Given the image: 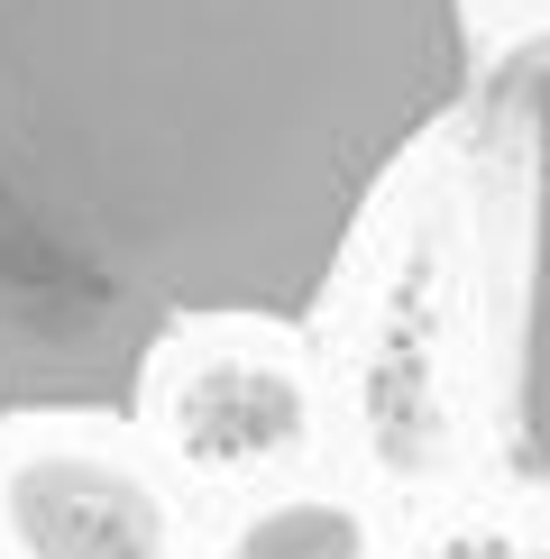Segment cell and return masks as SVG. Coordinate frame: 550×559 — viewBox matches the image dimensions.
Wrapping results in <instances>:
<instances>
[{"label":"cell","instance_id":"cell-1","mask_svg":"<svg viewBox=\"0 0 550 559\" xmlns=\"http://www.w3.org/2000/svg\"><path fill=\"white\" fill-rule=\"evenodd\" d=\"M468 64V0H0V413L120 423L183 321H303Z\"/></svg>","mask_w":550,"mask_h":559},{"label":"cell","instance_id":"cell-2","mask_svg":"<svg viewBox=\"0 0 550 559\" xmlns=\"http://www.w3.org/2000/svg\"><path fill=\"white\" fill-rule=\"evenodd\" d=\"M10 523L37 559H166V523L129 477L83 459H37L10 477Z\"/></svg>","mask_w":550,"mask_h":559},{"label":"cell","instance_id":"cell-4","mask_svg":"<svg viewBox=\"0 0 550 559\" xmlns=\"http://www.w3.org/2000/svg\"><path fill=\"white\" fill-rule=\"evenodd\" d=\"M229 559H367V532L349 504H275L239 532Z\"/></svg>","mask_w":550,"mask_h":559},{"label":"cell","instance_id":"cell-3","mask_svg":"<svg viewBox=\"0 0 550 559\" xmlns=\"http://www.w3.org/2000/svg\"><path fill=\"white\" fill-rule=\"evenodd\" d=\"M514 423L533 477H550V64L533 74V266H523V385Z\"/></svg>","mask_w":550,"mask_h":559}]
</instances>
